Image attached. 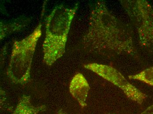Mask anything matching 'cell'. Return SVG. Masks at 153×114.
Instances as JSON below:
<instances>
[{
  "label": "cell",
  "mask_w": 153,
  "mask_h": 114,
  "mask_svg": "<svg viewBox=\"0 0 153 114\" xmlns=\"http://www.w3.org/2000/svg\"><path fill=\"white\" fill-rule=\"evenodd\" d=\"M84 67L121 89L128 98L138 104H141L148 97L131 84L120 72L111 66L93 63L85 65Z\"/></svg>",
  "instance_id": "cell-5"
},
{
  "label": "cell",
  "mask_w": 153,
  "mask_h": 114,
  "mask_svg": "<svg viewBox=\"0 0 153 114\" xmlns=\"http://www.w3.org/2000/svg\"><path fill=\"white\" fill-rule=\"evenodd\" d=\"M29 21L25 19L21 20L20 22H14L9 24H4L1 23V40L3 39L5 37L11 33L19 31L25 27L28 24Z\"/></svg>",
  "instance_id": "cell-8"
},
{
  "label": "cell",
  "mask_w": 153,
  "mask_h": 114,
  "mask_svg": "<svg viewBox=\"0 0 153 114\" xmlns=\"http://www.w3.org/2000/svg\"><path fill=\"white\" fill-rule=\"evenodd\" d=\"M42 21L30 34L13 46L6 74L13 83L24 85L29 82L32 62L38 40L42 35Z\"/></svg>",
  "instance_id": "cell-3"
},
{
  "label": "cell",
  "mask_w": 153,
  "mask_h": 114,
  "mask_svg": "<svg viewBox=\"0 0 153 114\" xmlns=\"http://www.w3.org/2000/svg\"><path fill=\"white\" fill-rule=\"evenodd\" d=\"M90 89L87 80L80 73L74 75L69 87L70 93L82 107L87 106L86 101Z\"/></svg>",
  "instance_id": "cell-6"
},
{
  "label": "cell",
  "mask_w": 153,
  "mask_h": 114,
  "mask_svg": "<svg viewBox=\"0 0 153 114\" xmlns=\"http://www.w3.org/2000/svg\"><path fill=\"white\" fill-rule=\"evenodd\" d=\"M78 5L73 8L56 6L47 17L46 32L43 44V62L52 65L65 52L68 34Z\"/></svg>",
  "instance_id": "cell-2"
},
{
  "label": "cell",
  "mask_w": 153,
  "mask_h": 114,
  "mask_svg": "<svg viewBox=\"0 0 153 114\" xmlns=\"http://www.w3.org/2000/svg\"><path fill=\"white\" fill-rule=\"evenodd\" d=\"M140 114H153V104Z\"/></svg>",
  "instance_id": "cell-10"
},
{
  "label": "cell",
  "mask_w": 153,
  "mask_h": 114,
  "mask_svg": "<svg viewBox=\"0 0 153 114\" xmlns=\"http://www.w3.org/2000/svg\"><path fill=\"white\" fill-rule=\"evenodd\" d=\"M130 79H135L153 86V66L146 68L136 75L128 76Z\"/></svg>",
  "instance_id": "cell-9"
},
{
  "label": "cell",
  "mask_w": 153,
  "mask_h": 114,
  "mask_svg": "<svg viewBox=\"0 0 153 114\" xmlns=\"http://www.w3.org/2000/svg\"><path fill=\"white\" fill-rule=\"evenodd\" d=\"M46 109L44 104L34 106L32 103L30 96L24 94L19 98L15 109L11 114H39Z\"/></svg>",
  "instance_id": "cell-7"
},
{
  "label": "cell",
  "mask_w": 153,
  "mask_h": 114,
  "mask_svg": "<svg viewBox=\"0 0 153 114\" xmlns=\"http://www.w3.org/2000/svg\"><path fill=\"white\" fill-rule=\"evenodd\" d=\"M85 48L95 53L133 54V40L129 29L100 1L92 10L89 26L83 38Z\"/></svg>",
  "instance_id": "cell-1"
},
{
  "label": "cell",
  "mask_w": 153,
  "mask_h": 114,
  "mask_svg": "<svg viewBox=\"0 0 153 114\" xmlns=\"http://www.w3.org/2000/svg\"><path fill=\"white\" fill-rule=\"evenodd\" d=\"M56 114H68L66 112H64L62 109H60V110H59L58 112Z\"/></svg>",
  "instance_id": "cell-11"
},
{
  "label": "cell",
  "mask_w": 153,
  "mask_h": 114,
  "mask_svg": "<svg viewBox=\"0 0 153 114\" xmlns=\"http://www.w3.org/2000/svg\"><path fill=\"white\" fill-rule=\"evenodd\" d=\"M126 9L137 30L141 46L153 49V8L146 1H128Z\"/></svg>",
  "instance_id": "cell-4"
},
{
  "label": "cell",
  "mask_w": 153,
  "mask_h": 114,
  "mask_svg": "<svg viewBox=\"0 0 153 114\" xmlns=\"http://www.w3.org/2000/svg\"></svg>",
  "instance_id": "cell-12"
}]
</instances>
